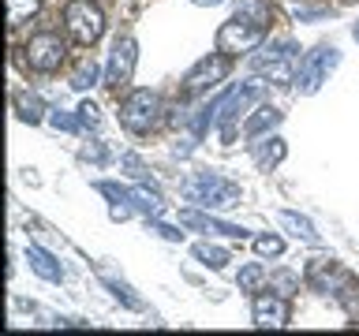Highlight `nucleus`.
Returning <instances> with one entry per match:
<instances>
[{
	"instance_id": "obj_1",
	"label": "nucleus",
	"mask_w": 359,
	"mask_h": 336,
	"mask_svg": "<svg viewBox=\"0 0 359 336\" xmlns=\"http://www.w3.org/2000/svg\"><path fill=\"white\" fill-rule=\"evenodd\" d=\"M262 38H266V27H262V22H251V19H243L240 11H236V15L217 30V52H224V56L251 52V49H258V45H262Z\"/></svg>"
},
{
	"instance_id": "obj_2",
	"label": "nucleus",
	"mask_w": 359,
	"mask_h": 336,
	"mask_svg": "<svg viewBox=\"0 0 359 336\" xmlns=\"http://www.w3.org/2000/svg\"><path fill=\"white\" fill-rule=\"evenodd\" d=\"M64 22H67V34H72L79 45H94V41H101V34H105V15H101V8L90 4V0H72V4L64 8Z\"/></svg>"
},
{
	"instance_id": "obj_3",
	"label": "nucleus",
	"mask_w": 359,
	"mask_h": 336,
	"mask_svg": "<svg viewBox=\"0 0 359 336\" xmlns=\"http://www.w3.org/2000/svg\"><path fill=\"white\" fill-rule=\"evenodd\" d=\"M184 198L202 202V206H213V209H224V206H240V187L224 183L221 176H198L184 187Z\"/></svg>"
},
{
	"instance_id": "obj_4",
	"label": "nucleus",
	"mask_w": 359,
	"mask_h": 336,
	"mask_svg": "<svg viewBox=\"0 0 359 336\" xmlns=\"http://www.w3.org/2000/svg\"><path fill=\"white\" fill-rule=\"evenodd\" d=\"M120 123L131 134H146L157 123V94L154 90H131L120 105Z\"/></svg>"
},
{
	"instance_id": "obj_5",
	"label": "nucleus",
	"mask_w": 359,
	"mask_h": 336,
	"mask_svg": "<svg viewBox=\"0 0 359 336\" xmlns=\"http://www.w3.org/2000/svg\"><path fill=\"white\" fill-rule=\"evenodd\" d=\"M27 64L34 67V71H41V75H49L56 71V67L64 64V41H60V34H53V30H41V34H34V38L27 41Z\"/></svg>"
},
{
	"instance_id": "obj_6",
	"label": "nucleus",
	"mask_w": 359,
	"mask_h": 336,
	"mask_svg": "<svg viewBox=\"0 0 359 336\" xmlns=\"http://www.w3.org/2000/svg\"><path fill=\"white\" fill-rule=\"evenodd\" d=\"M337 64H341V52H337V49H330V45L314 49V52L307 56V64L299 67V78H296L299 94H314V90L325 83V75H330Z\"/></svg>"
},
{
	"instance_id": "obj_7",
	"label": "nucleus",
	"mask_w": 359,
	"mask_h": 336,
	"mask_svg": "<svg viewBox=\"0 0 359 336\" xmlns=\"http://www.w3.org/2000/svg\"><path fill=\"white\" fill-rule=\"evenodd\" d=\"M251 318L258 329H285L288 318H292V307H288V295H273V291H262L255 295V307H251Z\"/></svg>"
},
{
	"instance_id": "obj_8",
	"label": "nucleus",
	"mask_w": 359,
	"mask_h": 336,
	"mask_svg": "<svg viewBox=\"0 0 359 336\" xmlns=\"http://www.w3.org/2000/svg\"><path fill=\"white\" fill-rule=\"evenodd\" d=\"M224 75H229V56H224V52L202 56V60H198V64L187 71V78H184V90H187V94H202V90L217 86Z\"/></svg>"
},
{
	"instance_id": "obj_9",
	"label": "nucleus",
	"mask_w": 359,
	"mask_h": 336,
	"mask_svg": "<svg viewBox=\"0 0 359 336\" xmlns=\"http://www.w3.org/2000/svg\"><path fill=\"white\" fill-rule=\"evenodd\" d=\"M135 56H139V45H135L131 34H123L112 45V56H109V86H128L131 83V71H135Z\"/></svg>"
},
{
	"instance_id": "obj_10",
	"label": "nucleus",
	"mask_w": 359,
	"mask_h": 336,
	"mask_svg": "<svg viewBox=\"0 0 359 336\" xmlns=\"http://www.w3.org/2000/svg\"><path fill=\"white\" fill-rule=\"evenodd\" d=\"M255 71L266 75L269 83L285 86L292 83V45H280V49H266L262 56H255Z\"/></svg>"
},
{
	"instance_id": "obj_11",
	"label": "nucleus",
	"mask_w": 359,
	"mask_h": 336,
	"mask_svg": "<svg viewBox=\"0 0 359 336\" xmlns=\"http://www.w3.org/2000/svg\"><path fill=\"white\" fill-rule=\"evenodd\" d=\"M180 224H187V228H202V232H217V235H229V239H243V228L240 224H229V220H217V217H206V213L198 209H184L180 213Z\"/></svg>"
},
{
	"instance_id": "obj_12",
	"label": "nucleus",
	"mask_w": 359,
	"mask_h": 336,
	"mask_svg": "<svg viewBox=\"0 0 359 336\" xmlns=\"http://www.w3.org/2000/svg\"><path fill=\"white\" fill-rule=\"evenodd\" d=\"M344 269H337L333 258H311L307 262V284L318 288V291H333V284L341 280Z\"/></svg>"
},
{
	"instance_id": "obj_13",
	"label": "nucleus",
	"mask_w": 359,
	"mask_h": 336,
	"mask_svg": "<svg viewBox=\"0 0 359 336\" xmlns=\"http://www.w3.org/2000/svg\"><path fill=\"white\" fill-rule=\"evenodd\" d=\"M27 262H30V269L38 273L41 280H49V284H56V280L64 276V269H60V262L49 254V251H41V246H27Z\"/></svg>"
},
{
	"instance_id": "obj_14",
	"label": "nucleus",
	"mask_w": 359,
	"mask_h": 336,
	"mask_svg": "<svg viewBox=\"0 0 359 336\" xmlns=\"http://www.w3.org/2000/svg\"><path fill=\"white\" fill-rule=\"evenodd\" d=\"M333 299L344 307L348 318H359V280L352 273H341V280L333 284Z\"/></svg>"
},
{
	"instance_id": "obj_15",
	"label": "nucleus",
	"mask_w": 359,
	"mask_h": 336,
	"mask_svg": "<svg viewBox=\"0 0 359 336\" xmlns=\"http://www.w3.org/2000/svg\"><path fill=\"white\" fill-rule=\"evenodd\" d=\"M280 123V112L273 105H258L255 108V116L243 123V139H258V134H266V131H273Z\"/></svg>"
},
{
	"instance_id": "obj_16",
	"label": "nucleus",
	"mask_w": 359,
	"mask_h": 336,
	"mask_svg": "<svg viewBox=\"0 0 359 336\" xmlns=\"http://www.w3.org/2000/svg\"><path fill=\"white\" fill-rule=\"evenodd\" d=\"M123 202H135L139 209H146L150 217H157L165 206H161V195L157 190H146V187H131V190H123Z\"/></svg>"
},
{
	"instance_id": "obj_17",
	"label": "nucleus",
	"mask_w": 359,
	"mask_h": 336,
	"mask_svg": "<svg viewBox=\"0 0 359 336\" xmlns=\"http://www.w3.org/2000/svg\"><path fill=\"white\" fill-rule=\"evenodd\" d=\"M41 0H8V27H22L38 15Z\"/></svg>"
},
{
	"instance_id": "obj_18",
	"label": "nucleus",
	"mask_w": 359,
	"mask_h": 336,
	"mask_svg": "<svg viewBox=\"0 0 359 336\" xmlns=\"http://www.w3.org/2000/svg\"><path fill=\"white\" fill-rule=\"evenodd\" d=\"M280 224L292 228L296 239H307V243H318V232H314V224L307 217H299V213H280Z\"/></svg>"
},
{
	"instance_id": "obj_19",
	"label": "nucleus",
	"mask_w": 359,
	"mask_h": 336,
	"mask_svg": "<svg viewBox=\"0 0 359 336\" xmlns=\"http://www.w3.org/2000/svg\"><path fill=\"white\" fill-rule=\"evenodd\" d=\"M15 112H19V120L38 123L41 112H45V105H41V97H34V94H19V97H15Z\"/></svg>"
},
{
	"instance_id": "obj_20",
	"label": "nucleus",
	"mask_w": 359,
	"mask_h": 336,
	"mask_svg": "<svg viewBox=\"0 0 359 336\" xmlns=\"http://www.w3.org/2000/svg\"><path fill=\"white\" fill-rule=\"evenodd\" d=\"M195 258H198V262H206L210 269H224V265H229V251H221V246H213V243H198Z\"/></svg>"
},
{
	"instance_id": "obj_21",
	"label": "nucleus",
	"mask_w": 359,
	"mask_h": 336,
	"mask_svg": "<svg viewBox=\"0 0 359 336\" xmlns=\"http://www.w3.org/2000/svg\"><path fill=\"white\" fill-rule=\"evenodd\" d=\"M255 161L262 164V168L280 164V161H285V142H280V139H269V146H262V150L255 153Z\"/></svg>"
},
{
	"instance_id": "obj_22",
	"label": "nucleus",
	"mask_w": 359,
	"mask_h": 336,
	"mask_svg": "<svg viewBox=\"0 0 359 336\" xmlns=\"http://www.w3.org/2000/svg\"><path fill=\"white\" fill-rule=\"evenodd\" d=\"M255 254L258 258H280V254H285V239H280V235H258V239H255Z\"/></svg>"
},
{
	"instance_id": "obj_23",
	"label": "nucleus",
	"mask_w": 359,
	"mask_h": 336,
	"mask_svg": "<svg viewBox=\"0 0 359 336\" xmlns=\"http://www.w3.org/2000/svg\"><path fill=\"white\" fill-rule=\"evenodd\" d=\"M236 11H240L243 19H251V22H262V27L269 22V4H262V0H240Z\"/></svg>"
},
{
	"instance_id": "obj_24",
	"label": "nucleus",
	"mask_w": 359,
	"mask_h": 336,
	"mask_svg": "<svg viewBox=\"0 0 359 336\" xmlns=\"http://www.w3.org/2000/svg\"><path fill=\"white\" fill-rule=\"evenodd\" d=\"M269 284H273L280 295H296V291H299V276L288 273V269H277V273L269 276Z\"/></svg>"
},
{
	"instance_id": "obj_25",
	"label": "nucleus",
	"mask_w": 359,
	"mask_h": 336,
	"mask_svg": "<svg viewBox=\"0 0 359 336\" xmlns=\"http://www.w3.org/2000/svg\"><path fill=\"white\" fill-rule=\"evenodd\" d=\"M262 280H266V269L258 265V262H251V265L240 269V288H243V291H255L258 284H262Z\"/></svg>"
},
{
	"instance_id": "obj_26",
	"label": "nucleus",
	"mask_w": 359,
	"mask_h": 336,
	"mask_svg": "<svg viewBox=\"0 0 359 336\" xmlns=\"http://www.w3.org/2000/svg\"><path fill=\"white\" fill-rule=\"evenodd\" d=\"M94 83H97V64L86 60V64L72 75V86H75V90H86V86H94Z\"/></svg>"
},
{
	"instance_id": "obj_27",
	"label": "nucleus",
	"mask_w": 359,
	"mask_h": 336,
	"mask_svg": "<svg viewBox=\"0 0 359 336\" xmlns=\"http://www.w3.org/2000/svg\"><path fill=\"white\" fill-rule=\"evenodd\" d=\"M97 105H90V101H83V105H79V123H83V127H97Z\"/></svg>"
},
{
	"instance_id": "obj_28",
	"label": "nucleus",
	"mask_w": 359,
	"mask_h": 336,
	"mask_svg": "<svg viewBox=\"0 0 359 336\" xmlns=\"http://www.w3.org/2000/svg\"><path fill=\"white\" fill-rule=\"evenodd\" d=\"M120 164L128 168V172H131L135 179H142V176H146V164H142V161H139V157H135V153H128V157H123Z\"/></svg>"
},
{
	"instance_id": "obj_29",
	"label": "nucleus",
	"mask_w": 359,
	"mask_h": 336,
	"mask_svg": "<svg viewBox=\"0 0 359 336\" xmlns=\"http://www.w3.org/2000/svg\"><path fill=\"white\" fill-rule=\"evenodd\" d=\"M53 123H56V127H64V131H75V127H79V120H72V116H60V112L53 116Z\"/></svg>"
},
{
	"instance_id": "obj_30",
	"label": "nucleus",
	"mask_w": 359,
	"mask_h": 336,
	"mask_svg": "<svg viewBox=\"0 0 359 336\" xmlns=\"http://www.w3.org/2000/svg\"><path fill=\"white\" fill-rule=\"evenodd\" d=\"M195 4H202V8H213V4H224V0H195Z\"/></svg>"
},
{
	"instance_id": "obj_31",
	"label": "nucleus",
	"mask_w": 359,
	"mask_h": 336,
	"mask_svg": "<svg viewBox=\"0 0 359 336\" xmlns=\"http://www.w3.org/2000/svg\"><path fill=\"white\" fill-rule=\"evenodd\" d=\"M337 4H355V0H337Z\"/></svg>"
},
{
	"instance_id": "obj_32",
	"label": "nucleus",
	"mask_w": 359,
	"mask_h": 336,
	"mask_svg": "<svg viewBox=\"0 0 359 336\" xmlns=\"http://www.w3.org/2000/svg\"><path fill=\"white\" fill-rule=\"evenodd\" d=\"M352 34H355V41H359V22H355V30H352Z\"/></svg>"
}]
</instances>
